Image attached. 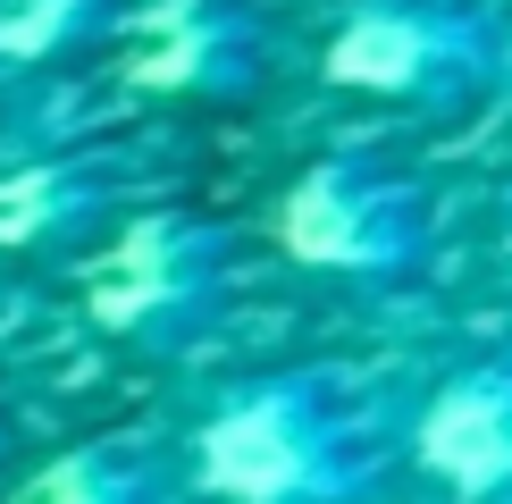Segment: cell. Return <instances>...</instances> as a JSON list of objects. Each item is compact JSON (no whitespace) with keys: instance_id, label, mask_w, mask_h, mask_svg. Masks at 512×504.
Segmentation results:
<instances>
[{"instance_id":"obj_4","label":"cell","mask_w":512,"mask_h":504,"mask_svg":"<svg viewBox=\"0 0 512 504\" xmlns=\"http://www.w3.org/2000/svg\"><path fill=\"white\" fill-rule=\"evenodd\" d=\"M496 68L504 34L471 0H353L319 42L328 84L370 101H412V110H454V101L487 93Z\"/></svg>"},{"instance_id":"obj_5","label":"cell","mask_w":512,"mask_h":504,"mask_svg":"<svg viewBox=\"0 0 512 504\" xmlns=\"http://www.w3.org/2000/svg\"><path fill=\"white\" fill-rule=\"evenodd\" d=\"M126 84L152 101H244L269 76L277 26L261 0H152L126 9Z\"/></svg>"},{"instance_id":"obj_1","label":"cell","mask_w":512,"mask_h":504,"mask_svg":"<svg viewBox=\"0 0 512 504\" xmlns=\"http://www.w3.org/2000/svg\"><path fill=\"white\" fill-rule=\"evenodd\" d=\"M194 488L219 504H361L378 488L370 420L336 370H269L194 420Z\"/></svg>"},{"instance_id":"obj_8","label":"cell","mask_w":512,"mask_h":504,"mask_svg":"<svg viewBox=\"0 0 512 504\" xmlns=\"http://www.w3.org/2000/svg\"><path fill=\"white\" fill-rule=\"evenodd\" d=\"M135 0H0V68H51L126 26Z\"/></svg>"},{"instance_id":"obj_7","label":"cell","mask_w":512,"mask_h":504,"mask_svg":"<svg viewBox=\"0 0 512 504\" xmlns=\"http://www.w3.org/2000/svg\"><path fill=\"white\" fill-rule=\"evenodd\" d=\"M126 219L118 152H42L0 168V252H59Z\"/></svg>"},{"instance_id":"obj_3","label":"cell","mask_w":512,"mask_h":504,"mask_svg":"<svg viewBox=\"0 0 512 504\" xmlns=\"http://www.w3.org/2000/svg\"><path fill=\"white\" fill-rule=\"evenodd\" d=\"M269 244L319 278H412L437 252V210L403 168L328 152L269 202Z\"/></svg>"},{"instance_id":"obj_11","label":"cell","mask_w":512,"mask_h":504,"mask_svg":"<svg viewBox=\"0 0 512 504\" xmlns=\"http://www.w3.org/2000/svg\"><path fill=\"white\" fill-rule=\"evenodd\" d=\"M504 252H512V227H504Z\"/></svg>"},{"instance_id":"obj_9","label":"cell","mask_w":512,"mask_h":504,"mask_svg":"<svg viewBox=\"0 0 512 504\" xmlns=\"http://www.w3.org/2000/svg\"><path fill=\"white\" fill-rule=\"evenodd\" d=\"M17 504H168V488L126 446H68L17 488Z\"/></svg>"},{"instance_id":"obj_6","label":"cell","mask_w":512,"mask_h":504,"mask_svg":"<svg viewBox=\"0 0 512 504\" xmlns=\"http://www.w3.org/2000/svg\"><path fill=\"white\" fill-rule=\"evenodd\" d=\"M403 454L462 504H512V353L437 378L403 420Z\"/></svg>"},{"instance_id":"obj_10","label":"cell","mask_w":512,"mask_h":504,"mask_svg":"<svg viewBox=\"0 0 512 504\" xmlns=\"http://www.w3.org/2000/svg\"><path fill=\"white\" fill-rule=\"evenodd\" d=\"M0 471H9V420H0Z\"/></svg>"},{"instance_id":"obj_2","label":"cell","mask_w":512,"mask_h":504,"mask_svg":"<svg viewBox=\"0 0 512 504\" xmlns=\"http://www.w3.org/2000/svg\"><path fill=\"white\" fill-rule=\"evenodd\" d=\"M236 294V227L202 210H126L84 261V320L135 353H194Z\"/></svg>"}]
</instances>
